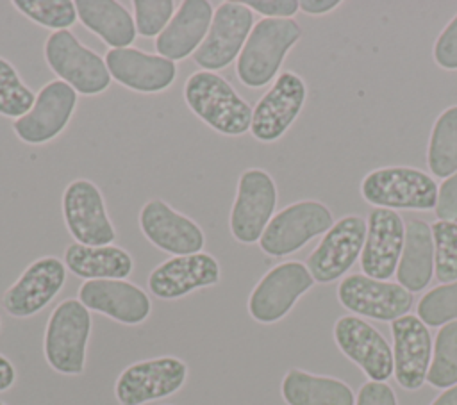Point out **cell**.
<instances>
[{
    "mask_svg": "<svg viewBox=\"0 0 457 405\" xmlns=\"http://www.w3.org/2000/svg\"><path fill=\"white\" fill-rule=\"evenodd\" d=\"M184 102L207 127L225 136H243L250 130L252 107L218 73L198 70L184 84Z\"/></svg>",
    "mask_w": 457,
    "mask_h": 405,
    "instance_id": "obj_1",
    "label": "cell"
},
{
    "mask_svg": "<svg viewBox=\"0 0 457 405\" xmlns=\"http://www.w3.org/2000/svg\"><path fill=\"white\" fill-rule=\"evenodd\" d=\"M300 37L302 29L293 18L259 20L236 61V75L241 84L257 89L275 80L284 57Z\"/></svg>",
    "mask_w": 457,
    "mask_h": 405,
    "instance_id": "obj_2",
    "label": "cell"
},
{
    "mask_svg": "<svg viewBox=\"0 0 457 405\" xmlns=\"http://www.w3.org/2000/svg\"><path fill=\"white\" fill-rule=\"evenodd\" d=\"M437 184L428 173L411 166H386L361 180L362 198L382 209L430 211L437 203Z\"/></svg>",
    "mask_w": 457,
    "mask_h": 405,
    "instance_id": "obj_3",
    "label": "cell"
},
{
    "mask_svg": "<svg viewBox=\"0 0 457 405\" xmlns=\"http://www.w3.org/2000/svg\"><path fill=\"white\" fill-rule=\"evenodd\" d=\"M91 334V314L79 298L62 300L48 318L45 330V359L61 375H82L86 346Z\"/></svg>",
    "mask_w": 457,
    "mask_h": 405,
    "instance_id": "obj_4",
    "label": "cell"
},
{
    "mask_svg": "<svg viewBox=\"0 0 457 405\" xmlns=\"http://www.w3.org/2000/svg\"><path fill=\"white\" fill-rule=\"evenodd\" d=\"M43 55L59 80L71 86L79 95H100L112 82L105 59L84 46L71 30L52 32L45 41Z\"/></svg>",
    "mask_w": 457,
    "mask_h": 405,
    "instance_id": "obj_5",
    "label": "cell"
},
{
    "mask_svg": "<svg viewBox=\"0 0 457 405\" xmlns=\"http://www.w3.org/2000/svg\"><path fill=\"white\" fill-rule=\"evenodd\" d=\"M332 225L334 216L325 203L300 200L273 214L259 246L270 257H286L303 248L312 237L325 234Z\"/></svg>",
    "mask_w": 457,
    "mask_h": 405,
    "instance_id": "obj_6",
    "label": "cell"
},
{
    "mask_svg": "<svg viewBox=\"0 0 457 405\" xmlns=\"http://www.w3.org/2000/svg\"><path fill=\"white\" fill-rule=\"evenodd\" d=\"M277 207V186L273 177L261 168H248L239 175L236 198L230 209L228 227L236 241L259 243Z\"/></svg>",
    "mask_w": 457,
    "mask_h": 405,
    "instance_id": "obj_7",
    "label": "cell"
},
{
    "mask_svg": "<svg viewBox=\"0 0 457 405\" xmlns=\"http://www.w3.org/2000/svg\"><path fill=\"white\" fill-rule=\"evenodd\" d=\"M314 284L307 266L300 260H287L273 266L255 284L248 298V312L257 323L280 321Z\"/></svg>",
    "mask_w": 457,
    "mask_h": 405,
    "instance_id": "obj_8",
    "label": "cell"
},
{
    "mask_svg": "<svg viewBox=\"0 0 457 405\" xmlns=\"http://www.w3.org/2000/svg\"><path fill=\"white\" fill-rule=\"evenodd\" d=\"M253 25V12L245 2L228 0L220 4L205 39L193 54L195 62L202 70L214 73L227 68L239 57Z\"/></svg>",
    "mask_w": 457,
    "mask_h": 405,
    "instance_id": "obj_9",
    "label": "cell"
},
{
    "mask_svg": "<svg viewBox=\"0 0 457 405\" xmlns=\"http://www.w3.org/2000/svg\"><path fill=\"white\" fill-rule=\"evenodd\" d=\"M62 218L75 243L107 246L116 239L104 194L87 178H75L64 187Z\"/></svg>",
    "mask_w": 457,
    "mask_h": 405,
    "instance_id": "obj_10",
    "label": "cell"
},
{
    "mask_svg": "<svg viewBox=\"0 0 457 405\" xmlns=\"http://www.w3.org/2000/svg\"><path fill=\"white\" fill-rule=\"evenodd\" d=\"M366 232L368 223L362 216L348 214L334 221L305 260L314 282L328 284L341 278L361 257Z\"/></svg>",
    "mask_w": 457,
    "mask_h": 405,
    "instance_id": "obj_11",
    "label": "cell"
},
{
    "mask_svg": "<svg viewBox=\"0 0 457 405\" xmlns=\"http://www.w3.org/2000/svg\"><path fill=\"white\" fill-rule=\"evenodd\" d=\"M187 376V366L177 357H157L127 366L114 384L120 405H145L177 393Z\"/></svg>",
    "mask_w": 457,
    "mask_h": 405,
    "instance_id": "obj_12",
    "label": "cell"
},
{
    "mask_svg": "<svg viewBox=\"0 0 457 405\" xmlns=\"http://www.w3.org/2000/svg\"><path fill=\"white\" fill-rule=\"evenodd\" d=\"M307 98L305 80L295 71H282L252 111L250 132L261 143L280 139L298 118Z\"/></svg>",
    "mask_w": 457,
    "mask_h": 405,
    "instance_id": "obj_13",
    "label": "cell"
},
{
    "mask_svg": "<svg viewBox=\"0 0 457 405\" xmlns=\"http://www.w3.org/2000/svg\"><path fill=\"white\" fill-rule=\"evenodd\" d=\"M337 300L350 312L378 321H395L412 307V293L405 287L362 273L348 275L339 282Z\"/></svg>",
    "mask_w": 457,
    "mask_h": 405,
    "instance_id": "obj_14",
    "label": "cell"
},
{
    "mask_svg": "<svg viewBox=\"0 0 457 405\" xmlns=\"http://www.w3.org/2000/svg\"><path fill=\"white\" fill-rule=\"evenodd\" d=\"M75 107L77 91L62 80H50L37 91L32 109L14 120L12 130L27 145H45L68 127Z\"/></svg>",
    "mask_w": 457,
    "mask_h": 405,
    "instance_id": "obj_15",
    "label": "cell"
},
{
    "mask_svg": "<svg viewBox=\"0 0 457 405\" xmlns=\"http://www.w3.org/2000/svg\"><path fill=\"white\" fill-rule=\"evenodd\" d=\"M137 223L143 236L166 253L189 255L202 252L205 246V236L198 223L161 198L148 200L141 207Z\"/></svg>",
    "mask_w": 457,
    "mask_h": 405,
    "instance_id": "obj_16",
    "label": "cell"
},
{
    "mask_svg": "<svg viewBox=\"0 0 457 405\" xmlns=\"http://www.w3.org/2000/svg\"><path fill=\"white\" fill-rule=\"evenodd\" d=\"M334 341L371 382H386L393 375V348L368 321L352 314L341 316L334 325Z\"/></svg>",
    "mask_w": 457,
    "mask_h": 405,
    "instance_id": "obj_17",
    "label": "cell"
},
{
    "mask_svg": "<svg viewBox=\"0 0 457 405\" xmlns=\"http://www.w3.org/2000/svg\"><path fill=\"white\" fill-rule=\"evenodd\" d=\"M66 282L64 260L46 255L30 262L4 293L2 305L12 318H30L43 310Z\"/></svg>",
    "mask_w": 457,
    "mask_h": 405,
    "instance_id": "obj_18",
    "label": "cell"
},
{
    "mask_svg": "<svg viewBox=\"0 0 457 405\" xmlns=\"http://www.w3.org/2000/svg\"><path fill=\"white\" fill-rule=\"evenodd\" d=\"M220 278V262L211 253L173 255L150 271L148 289L161 300H177L196 289L216 285Z\"/></svg>",
    "mask_w": 457,
    "mask_h": 405,
    "instance_id": "obj_19",
    "label": "cell"
},
{
    "mask_svg": "<svg viewBox=\"0 0 457 405\" xmlns=\"http://www.w3.org/2000/svg\"><path fill=\"white\" fill-rule=\"evenodd\" d=\"M368 232L361 252L362 275L375 280H389L398 268L405 223L396 211L375 207L368 214Z\"/></svg>",
    "mask_w": 457,
    "mask_h": 405,
    "instance_id": "obj_20",
    "label": "cell"
},
{
    "mask_svg": "<svg viewBox=\"0 0 457 405\" xmlns=\"http://www.w3.org/2000/svg\"><path fill=\"white\" fill-rule=\"evenodd\" d=\"M393 375L400 387L416 391L427 382L432 359V337L428 326L412 314L391 321Z\"/></svg>",
    "mask_w": 457,
    "mask_h": 405,
    "instance_id": "obj_21",
    "label": "cell"
},
{
    "mask_svg": "<svg viewBox=\"0 0 457 405\" xmlns=\"http://www.w3.org/2000/svg\"><path fill=\"white\" fill-rule=\"evenodd\" d=\"M105 64L112 80L145 95L166 91L177 77V64L173 61L134 46L111 48L105 55Z\"/></svg>",
    "mask_w": 457,
    "mask_h": 405,
    "instance_id": "obj_22",
    "label": "cell"
},
{
    "mask_svg": "<svg viewBox=\"0 0 457 405\" xmlns=\"http://www.w3.org/2000/svg\"><path fill=\"white\" fill-rule=\"evenodd\" d=\"M79 302L123 325H139L152 312L148 294L127 280H86L79 287Z\"/></svg>",
    "mask_w": 457,
    "mask_h": 405,
    "instance_id": "obj_23",
    "label": "cell"
},
{
    "mask_svg": "<svg viewBox=\"0 0 457 405\" xmlns=\"http://www.w3.org/2000/svg\"><path fill=\"white\" fill-rule=\"evenodd\" d=\"M212 14L207 0L180 2L166 29L155 37L157 54L173 62L193 55L209 32Z\"/></svg>",
    "mask_w": 457,
    "mask_h": 405,
    "instance_id": "obj_24",
    "label": "cell"
},
{
    "mask_svg": "<svg viewBox=\"0 0 457 405\" xmlns=\"http://www.w3.org/2000/svg\"><path fill=\"white\" fill-rule=\"evenodd\" d=\"M434 275V239L430 225L412 218L405 223L403 248L396 268V278L409 293L423 291Z\"/></svg>",
    "mask_w": 457,
    "mask_h": 405,
    "instance_id": "obj_25",
    "label": "cell"
},
{
    "mask_svg": "<svg viewBox=\"0 0 457 405\" xmlns=\"http://www.w3.org/2000/svg\"><path fill=\"white\" fill-rule=\"evenodd\" d=\"M64 266L86 280H125L134 269V260L127 250L116 244L86 246L71 243L64 252Z\"/></svg>",
    "mask_w": 457,
    "mask_h": 405,
    "instance_id": "obj_26",
    "label": "cell"
},
{
    "mask_svg": "<svg viewBox=\"0 0 457 405\" xmlns=\"http://www.w3.org/2000/svg\"><path fill=\"white\" fill-rule=\"evenodd\" d=\"M80 23L111 48H127L136 39V23L130 11L116 0L75 2Z\"/></svg>",
    "mask_w": 457,
    "mask_h": 405,
    "instance_id": "obj_27",
    "label": "cell"
},
{
    "mask_svg": "<svg viewBox=\"0 0 457 405\" xmlns=\"http://www.w3.org/2000/svg\"><path fill=\"white\" fill-rule=\"evenodd\" d=\"M280 393L287 405H355V394L343 380L312 375L298 368L284 375Z\"/></svg>",
    "mask_w": 457,
    "mask_h": 405,
    "instance_id": "obj_28",
    "label": "cell"
},
{
    "mask_svg": "<svg viewBox=\"0 0 457 405\" xmlns=\"http://www.w3.org/2000/svg\"><path fill=\"white\" fill-rule=\"evenodd\" d=\"M428 169L437 178L457 171V105L445 109L434 121L427 152Z\"/></svg>",
    "mask_w": 457,
    "mask_h": 405,
    "instance_id": "obj_29",
    "label": "cell"
},
{
    "mask_svg": "<svg viewBox=\"0 0 457 405\" xmlns=\"http://www.w3.org/2000/svg\"><path fill=\"white\" fill-rule=\"evenodd\" d=\"M427 382L437 389L457 384V319L443 325L436 335Z\"/></svg>",
    "mask_w": 457,
    "mask_h": 405,
    "instance_id": "obj_30",
    "label": "cell"
},
{
    "mask_svg": "<svg viewBox=\"0 0 457 405\" xmlns=\"http://www.w3.org/2000/svg\"><path fill=\"white\" fill-rule=\"evenodd\" d=\"M36 102V93L21 80L16 68L0 57V114L18 120L25 116Z\"/></svg>",
    "mask_w": 457,
    "mask_h": 405,
    "instance_id": "obj_31",
    "label": "cell"
},
{
    "mask_svg": "<svg viewBox=\"0 0 457 405\" xmlns=\"http://www.w3.org/2000/svg\"><path fill=\"white\" fill-rule=\"evenodd\" d=\"M12 5L30 21L54 32L70 30L79 18L71 0H14Z\"/></svg>",
    "mask_w": 457,
    "mask_h": 405,
    "instance_id": "obj_32",
    "label": "cell"
},
{
    "mask_svg": "<svg viewBox=\"0 0 457 405\" xmlns=\"http://www.w3.org/2000/svg\"><path fill=\"white\" fill-rule=\"evenodd\" d=\"M434 239V275L441 284L457 280V223L436 219L430 225Z\"/></svg>",
    "mask_w": 457,
    "mask_h": 405,
    "instance_id": "obj_33",
    "label": "cell"
},
{
    "mask_svg": "<svg viewBox=\"0 0 457 405\" xmlns=\"http://www.w3.org/2000/svg\"><path fill=\"white\" fill-rule=\"evenodd\" d=\"M418 318L427 326H443L457 319V280L441 284L425 293L416 307Z\"/></svg>",
    "mask_w": 457,
    "mask_h": 405,
    "instance_id": "obj_34",
    "label": "cell"
},
{
    "mask_svg": "<svg viewBox=\"0 0 457 405\" xmlns=\"http://www.w3.org/2000/svg\"><path fill=\"white\" fill-rule=\"evenodd\" d=\"M134 23L141 37H157L175 14L173 0H134Z\"/></svg>",
    "mask_w": 457,
    "mask_h": 405,
    "instance_id": "obj_35",
    "label": "cell"
},
{
    "mask_svg": "<svg viewBox=\"0 0 457 405\" xmlns=\"http://www.w3.org/2000/svg\"><path fill=\"white\" fill-rule=\"evenodd\" d=\"M432 57L439 68L448 71L457 70V14L437 36L432 48Z\"/></svg>",
    "mask_w": 457,
    "mask_h": 405,
    "instance_id": "obj_36",
    "label": "cell"
},
{
    "mask_svg": "<svg viewBox=\"0 0 457 405\" xmlns=\"http://www.w3.org/2000/svg\"><path fill=\"white\" fill-rule=\"evenodd\" d=\"M437 219L457 223V171L437 187V203L434 209Z\"/></svg>",
    "mask_w": 457,
    "mask_h": 405,
    "instance_id": "obj_37",
    "label": "cell"
},
{
    "mask_svg": "<svg viewBox=\"0 0 457 405\" xmlns=\"http://www.w3.org/2000/svg\"><path fill=\"white\" fill-rule=\"evenodd\" d=\"M245 5L264 18H293L300 11V2L296 0H248Z\"/></svg>",
    "mask_w": 457,
    "mask_h": 405,
    "instance_id": "obj_38",
    "label": "cell"
},
{
    "mask_svg": "<svg viewBox=\"0 0 457 405\" xmlns=\"http://www.w3.org/2000/svg\"><path fill=\"white\" fill-rule=\"evenodd\" d=\"M357 405H398L395 391L386 382H366L359 389Z\"/></svg>",
    "mask_w": 457,
    "mask_h": 405,
    "instance_id": "obj_39",
    "label": "cell"
},
{
    "mask_svg": "<svg viewBox=\"0 0 457 405\" xmlns=\"http://www.w3.org/2000/svg\"><path fill=\"white\" fill-rule=\"evenodd\" d=\"M339 5V0H302L300 2V11L305 14H325Z\"/></svg>",
    "mask_w": 457,
    "mask_h": 405,
    "instance_id": "obj_40",
    "label": "cell"
},
{
    "mask_svg": "<svg viewBox=\"0 0 457 405\" xmlns=\"http://www.w3.org/2000/svg\"><path fill=\"white\" fill-rule=\"evenodd\" d=\"M14 380H16V369L12 362L0 353V393L12 387Z\"/></svg>",
    "mask_w": 457,
    "mask_h": 405,
    "instance_id": "obj_41",
    "label": "cell"
},
{
    "mask_svg": "<svg viewBox=\"0 0 457 405\" xmlns=\"http://www.w3.org/2000/svg\"><path fill=\"white\" fill-rule=\"evenodd\" d=\"M430 405H457V384L445 389Z\"/></svg>",
    "mask_w": 457,
    "mask_h": 405,
    "instance_id": "obj_42",
    "label": "cell"
},
{
    "mask_svg": "<svg viewBox=\"0 0 457 405\" xmlns=\"http://www.w3.org/2000/svg\"><path fill=\"white\" fill-rule=\"evenodd\" d=\"M0 405H5V403H2V401H0Z\"/></svg>",
    "mask_w": 457,
    "mask_h": 405,
    "instance_id": "obj_43",
    "label": "cell"
},
{
    "mask_svg": "<svg viewBox=\"0 0 457 405\" xmlns=\"http://www.w3.org/2000/svg\"><path fill=\"white\" fill-rule=\"evenodd\" d=\"M0 328H2V321H0Z\"/></svg>",
    "mask_w": 457,
    "mask_h": 405,
    "instance_id": "obj_44",
    "label": "cell"
}]
</instances>
